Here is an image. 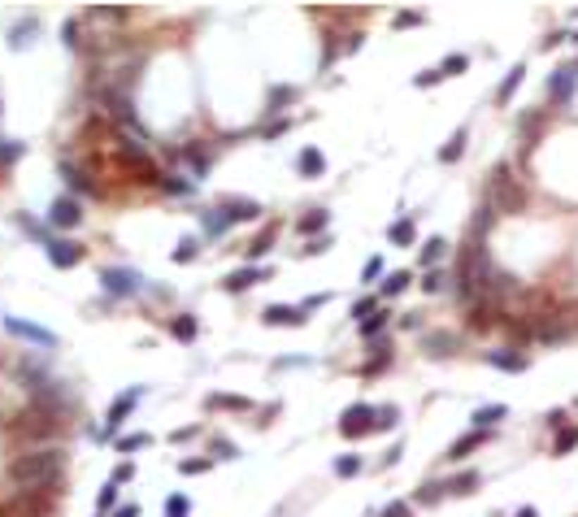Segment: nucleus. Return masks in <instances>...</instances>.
Here are the masks:
<instances>
[{
  "label": "nucleus",
  "instance_id": "1",
  "mask_svg": "<svg viewBox=\"0 0 578 517\" xmlns=\"http://www.w3.org/2000/svg\"><path fill=\"white\" fill-rule=\"evenodd\" d=\"M65 470V452L61 448H39V452H27L9 465V478L22 487V491H44L53 487Z\"/></svg>",
  "mask_w": 578,
  "mask_h": 517
},
{
  "label": "nucleus",
  "instance_id": "2",
  "mask_svg": "<svg viewBox=\"0 0 578 517\" xmlns=\"http://www.w3.org/2000/svg\"><path fill=\"white\" fill-rule=\"evenodd\" d=\"M13 430L22 435V439H48V435H57L61 430V413H53V409H27L22 418L13 422Z\"/></svg>",
  "mask_w": 578,
  "mask_h": 517
},
{
  "label": "nucleus",
  "instance_id": "3",
  "mask_svg": "<svg viewBox=\"0 0 578 517\" xmlns=\"http://www.w3.org/2000/svg\"><path fill=\"white\" fill-rule=\"evenodd\" d=\"M374 418H379V404H365V400L348 404V409L339 413V435H344V439H361V435L374 430Z\"/></svg>",
  "mask_w": 578,
  "mask_h": 517
},
{
  "label": "nucleus",
  "instance_id": "4",
  "mask_svg": "<svg viewBox=\"0 0 578 517\" xmlns=\"http://www.w3.org/2000/svg\"><path fill=\"white\" fill-rule=\"evenodd\" d=\"M522 204H526V192L509 178V170L500 166V170H496V183H491V209H496V213H500V209H505V213H517Z\"/></svg>",
  "mask_w": 578,
  "mask_h": 517
},
{
  "label": "nucleus",
  "instance_id": "5",
  "mask_svg": "<svg viewBox=\"0 0 578 517\" xmlns=\"http://www.w3.org/2000/svg\"><path fill=\"white\" fill-rule=\"evenodd\" d=\"M139 396H144V387H131V392H122V396L109 404V418H105V430H100V439H113V435L122 430V422L131 418V409L139 404Z\"/></svg>",
  "mask_w": 578,
  "mask_h": 517
},
{
  "label": "nucleus",
  "instance_id": "6",
  "mask_svg": "<svg viewBox=\"0 0 578 517\" xmlns=\"http://www.w3.org/2000/svg\"><path fill=\"white\" fill-rule=\"evenodd\" d=\"M100 282H105L109 296H139L144 292V278L135 270H122V266H109L105 274H100Z\"/></svg>",
  "mask_w": 578,
  "mask_h": 517
},
{
  "label": "nucleus",
  "instance_id": "7",
  "mask_svg": "<svg viewBox=\"0 0 578 517\" xmlns=\"http://www.w3.org/2000/svg\"><path fill=\"white\" fill-rule=\"evenodd\" d=\"M48 222H53L57 230H74L83 222V209H79V200L74 196H57L53 204H48Z\"/></svg>",
  "mask_w": 578,
  "mask_h": 517
},
{
  "label": "nucleus",
  "instance_id": "8",
  "mask_svg": "<svg viewBox=\"0 0 578 517\" xmlns=\"http://www.w3.org/2000/svg\"><path fill=\"white\" fill-rule=\"evenodd\" d=\"M270 278H274V270H270V266H244V270H235V274H226V278H222V287L239 296V292L257 287V282H270Z\"/></svg>",
  "mask_w": 578,
  "mask_h": 517
},
{
  "label": "nucleus",
  "instance_id": "9",
  "mask_svg": "<svg viewBox=\"0 0 578 517\" xmlns=\"http://www.w3.org/2000/svg\"><path fill=\"white\" fill-rule=\"evenodd\" d=\"M487 366L505 370V374H526L531 370V356H526L522 348H496V352H487Z\"/></svg>",
  "mask_w": 578,
  "mask_h": 517
},
{
  "label": "nucleus",
  "instance_id": "10",
  "mask_svg": "<svg viewBox=\"0 0 578 517\" xmlns=\"http://www.w3.org/2000/svg\"><path fill=\"white\" fill-rule=\"evenodd\" d=\"M574 83H578V61H570V66H561L557 74H552V79H548V96L557 100V105H570Z\"/></svg>",
  "mask_w": 578,
  "mask_h": 517
},
{
  "label": "nucleus",
  "instance_id": "11",
  "mask_svg": "<svg viewBox=\"0 0 578 517\" xmlns=\"http://www.w3.org/2000/svg\"><path fill=\"white\" fill-rule=\"evenodd\" d=\"M48 261H53L57 270H74L83 261V244L74 239H48Z\"/></svg>",
  "mask_w": 578,
  "mask_h": 517
},
{
  "label": "nucleus",
  "instance_id": "12",
  "mask_svg": "<svg viewBox=\"0 0 578 517\" xmlns=\"http://www.w3.org/2000/svg\"><path fill=\"white\" fill-rule=\"evenodd\" d=\"M5 330L18 335V340H31L39 348H57V335L53 330H44V326H31V322H22V318H5Z\"/></svg>",
  "mask_w": 578,
  "mask_h": 517
},
{
  "label": "nucleus",
  "instance_id": "13",
  "mask_svg": "<svg viewBox=\"0 0 578 517\" xmlns=\"http://www.w3.org/2000/svg\"><path fill=\"white\" fill-rule=\"evenodd\" d=\"M218 209L226 213V222H253V218H261V204L248 200V196H226Z\"/></svg>",
  "mask_w": 578,
  "mask_h": 517
},
{
  "label": "nucleus",
  "instance_id": "14",
  "mask_svg": "<svg viewBox=\"0 0 578 517\" xmlns=\"http://www.w3.org/2000/svg\"><path fill=\"white\" fill-rule=\"evenodd\" d=\"M261 318L270 326H305L309 322V313H305V309H296V304H270Z\"/></svg>",
  "mask_w": 578,
  "mask_h": 517
},
{
  "label": "nucleus",
  "instance_id": "15",
  "mask_svg": "<svg viewBox=\"0 0 578 517\" xmlns=\"http://www.w3.org/2000/svg\"><path fill=\"white\" fill-rule=\"evenodd\" d=\"M496 318H500V300H474V309H470V326L474 330L496 326Z\"/></svg>",
  "mask_w": 578,
  "mask_h": 517
},
{
  "label": "nucleus",
  "instance_id": "16",
  "mask_svg": "<svg viewBox=\"0 0 578 517\" xmlns=\"http://www.w3.org/2000/svg\"><path fill=\"white\" fill-rule=\"evenodd\" d=\"M387 239H391L396 248H409V244L417 239V222H413V218H400V222H391V226H387Z\"/></svg>",
  "mask_w": 578,
  "mask_h": 517
},
{
  "label": "nucleus",
  "instance_id": "17",
  "mask_svg": "<svg viewBox=\"0 0 578 517\" xmlns=\"http://www.w3.org/2000/svg\"><path fill=\"white\" fill-rule=\"evenodd\" d=\"M483 439H487V430H465V435L457 439V444H452V448H448V461H465V456H470L474 448H479V444H483Z\"/></svg>",
  "mask_w": 578,
  "mask_h": 517
},
{
  "label": "nucleus",
  "instance_id": "18",
  "mask_svg": "<svg viewBox=\"0 0 578 517\" xmlns=\"http://www.w3.org/2000/svg\"><path fill=\"white\" fill-rule=\"evenodd\" d=\"M326 222H331V213H326V209H309L305 218L296 222V230H300V235H309V239H318L322 230H326Z\"/></svg>",
  "mask_w": 578,
  "mask_h": 517
},
{
  "label": "nucleus",
  "instance_id": "19",
  "mask_svg": "<svg viewBox=\"0 0 578 517\" xmlns=\"http://www.w3.org/2000/svg\"><path fill=\"white\" fill-rule=\"evenodd\" d=\"M422 348L426 352H431V356H452V352H457V335H422Z\"/></svg>",
  "mask_w": 578,
  "mask_h": 517
},
{
  "label": "nucleus",
  "instance_id": "20",
  "mask_svg": "<svg viewBox=\"0 0 578 517\" xmlns=\"http://www.w3.org/2000/svg\"><path fill=\"white\" fill-rule=\"evenodd\" d=\"M505 413H509L505 404H483V409H474V418H470V422H474V430H491L500 418H505Z\"/></svg>",
  "mask_w": 578,
  "mask_h": 517
},
{
  "label": "nucleus",
  "instance_id": "21",
  "mask_svg": "<svg viewBox=\"0 0 578 517\" xmlns=\"http://www.w3.org/2000/svg\"><path fill=\"white\" fill-rule=\"evenodd\" d=\"M179 157H183V161H187V166L196 170V183H200V178L209 174V166H213V157H209V148H183Z\"/></svg>",
  "mask_w": 578,
  "mask_h": 517
},
{
  "label": "nucleus",
  "instance_id": "22",
  "mask_svg": "<svg viewBox=\"0 0 578 517\" xmlns=\"http://www.w3.org/2000/svg\"><path fill=\"white\" fill-rule=\"evenodd\" d=\"M465 135H470L465 126H457V131H452V139H448V144L439 148V161H444V166H452V161H461V152H465Z\"/></svg>",
  "mask_w": 578,
  "mask_h": 517
},
{
  "label": "nucleus",
  "instance_id": "23",
  "mask_svg": "<svg viewBox=\"0 0 578 517\" xmlns=\"http://www.w3.org/2000/svg\"><path fill=\"white\" fill-rule=\"evenodd\" d=\"M474 487H479V470H461V474H452L444 482L448 496H465V491H474Z\"/></svg>",
  "mask_w": 578,
  "mask_h": 517
},
{
  "label": "nucleus",
  "instance_id": "24",
  "mask_svg": "<svg viewBox=\"0 0 578 517\" xmlns=\"http://www.w3.org/2000/svg\"><path fill=\"white\" fill-rule=\"evenodd\" d=\"M300 174H305V178H322V170H326V157H322V152L318 148H305V152H300Z\"/></svg>",
  "mask_w": 578,
  "mask_h": 517
},
{
  "label": "nucleus",
  "instance_id": "25",
  "mask_svg": "<svg viewBox=\"0 0 578 517\" xmlns=\"http://www.w3.org/2000/svg\"><path fill=\"white\" fill-rule=\"evenodd\" d=\"M196 330H200V326H196V318H191V313H179V318L170 322V335H174L179 344H191V340H196Z\"/></svg>",
  "mask_w": 578,
  "mask_h": 517
},
{
  "label": "nucleus",
  "instance_id": "26",
  "mask_svg": "<svg viewBox=\"0 0 578 517\" xmlns=\"http://www.w3.org/2000/svg\"><path fill=\"white\" fill-rule=\"evenodd\" d=\"M274 230H279V226H265V230H261V235H257L253 244H248V261H253V266L261 261V256H265L270 248H274Z\"/></svg>",
  "mask_w": 578,
  "mask_h": 517
},
{
  "label": "nucleus",
  "instance_id": "27",
  "mask_svg": "<svg viewBox=\"0 0 578 517\" xmlns=\"http://www.w3.org/2000/svg\"><path fill=\"white\" fill-rule=\"evenodd\" d=\"M361 465H365V461H361L357 452H344V456L335 461V478H357V474H361Z\"/></svg>",
  "mask_w": 578,
  "mask_h": 517
},
{
  "label": "nucleus",
  "instance_id": "28",
  "mask_svg": "<svg viewBox=\"0 0 578 517\" xmlns=\"http://www.w3.org/2000/svg\"><path fill=\"white\" fill-rule=\"evenodd\" d=\"M61 174H65V183H70L74 192H96V187H92V178H87L83 170H74V161H61Z\"/></svg>",
  "mask_w": 578,
  "mask_h": 517
},
{
  "label": "nucleus",
  "instance_id": "29",
  "mask_svg": "<svg viewBox=\"0 0 578 517\" xmlns=\"http://www.w3.org/2000/svg\"><path fill=\"white\" fill-rule=\"evenodd\" d=\"M522 74H526V66H513V70L505 74V79H500V87H496V96H500V100H509V96H513V92L522 87Z\"/></svg>",
  "mask_w": 578,
  "mask_h": 517
},
{
  "label": "nucleus",
  "instance_id": "30",
  "mask_svg": "<svg viewBox=\"0 0 578 517\" xmlns=\"http://www.w3.org/2000/svg\"><path fill=\"white\" fill-rule=\"evenodd\" d=\"M157 183H161V192H170V196H187V192H196V183H187V178H179V174H161Z\"/></svg>",
  "mask_w": 578,
  "mask_h": 517
},
{
  "label": "nucleus",
  "instance_id": "31",
  "mask_svg": "<svg viewBox=\"0 0 578 517\" xmlns=\"http://www.w3.org/2000/svg\"><path fill=\"white\" fill-rule=\"evenodd\" d=\"M409 282H413V274H409V270H396V274H387V278H383V296H400V292L409 287Z\"/></svg>",
  "mask_w": 578,
  "mask_h": 517
},
{
  "label": "nucleus",
  "instance_id": "32",
  "mask_svg": "<svg viewBox=\"0 0 578 517\" xmlns=\"http://www.w3.org/2000/svg\"><path fill=\"white\" fill-rule=\"evenodd\" d=\"M196 252H200V239H196V235H183L179 248H174V261L187 266V261H196Z\"/></svg>",
  "mask_w": 578,
  "mask_h": 517
},
{
  "label": "nucleus",
  "instance_id": "33",
  "mask_svg": "<svg viewBox=\"0 0 578 517\" xmlns=\"http://www.w3.org/2000/svg\"><path fill=\"white\" fill-rule=\"evenodd\" d=\"M574 444H578V426H561L557 430V444H552V456H565Z\"/></svg>",
  "mask_w": 578,
  "mask_h": 517
},
{
  "label": "nucleus",
  "instance_id": "34",
  "mask_svg": "<svg viewBox=\"0 0 578 517\" xmlns=\"http://www.w3.org/2000/svg\"><path fill=\"white\" fill-rule=\"evenodd\" d=\"M200 222H205V230H209V235H222V230L231 226L222 209H205V213H200Z\"/></svg>",
  "mask_w": 578,
  "mask_h": 517
},
{
  "label": "nucleus",
  "instance_id": "35",
  "mask_svg": "<svg viewBox=\"0 0 578 517\" xmlns=\"http://www.w3.org/2000/svg\"><path fill=\"white\" fill-rule=\"evenodd\" d=\"M296 100V87H270V109L265 113H279L283 105H291Z\"/></svg>",
  "mask_w": 578,
  "mask_h": 517
},
{
  "label": "nucleus",
  "instance_id": "36",
  "mask_svg": "<svg viewBox=\"0 0 578 517\" xmlns=\"http://www.w3.org/2000/svg\"><path fill=\"white\" fill-rule=\"evenodd\" d=\"M444 248H448L444 239H426V244H422V266H426V270H435V261L444 256Z\"/></svg>",
  "mask_w": 578,
  "mask_h": 517
},
{
  "label": "nucleus",
  "instance_id": "37",
  "mask_svg": "<svg viewBox=\"0 0 578 517\" xmlns=\"http://www.w3.org/2000/svg\"><path fill=\"white\" fill-rule=\"evenodd\" d=\"M148 444H153L148 435H122V439H118V452L127 456V452H139V448H148Z\"/></svg>",
  "mask_w": 578,
  "mask_h": 517
},
{
  "label": "nucleus",
  "instance_id": "38",
  "mask_svg": "<svg viewBox=\"0 0 578 517\" xmlns=\"http://www.w3.org/2000/svg\"><path fill=\"white\" fill-rule=\"evenodd\" d=\"M374 517H413V504H405V500H387Z\"/></svg>",
  "mask_w": 578,
  "mask_h": 517
},
{
  "label": "nucleus",
  "instance_id": "39",
  "mask_svg": "<svg viewBox=\"0 0 578 517\" xmlns=\"http://www.w3.org/2000/svg\"><path fill=\"white\" fill-rule=\"evenodd\" d=\"M374 313H379V300H374V296H361V300L353 304V318H357V322H365V318H374Z\"/></svg>",
  "mask_w": 578,
  "mask_h": 517
},
{
  "label": "nucleus",
  "instance_id": "40",
  "mask_svg": "<svg viewBox=\"0 0 578 517\" xmlns=\"http://www.w3.org/2000/svg\"><path fill=\"white\" fill-rule=\"evenodd\" d=\"M396 418H400V413H396V404H379V418H374V430H391V426H396Z\"/></svg>",
  "mask_w": 578,
  "mask_h": 517
},
{
  "label": "nucleus",
  "instance_id": "41",
  "mask_svg": "<svg viewBox=\"0 0 578 517\" xmlns=\"http://www.w3.org/2000/svg\"><path fill=\"white\" fill-rule=\"evenodd\" d=\"M470 61H465V53H452V57H444V66H439V74L444 79H452V74H461Z\"/></svg>",
  "mask_w": 578,
  "mask_h": 517
},
{
  "label": "nucleus",
  "instance_id": "42",
  "mask_svg": "<svg viewBox=\"0 0 578 517\" xmlns=\"http://www.w3.org/2000/svg\"><path fill=\"white\" fill-rule=\"evenodd\" d=\"M209 452H213V461H235V456H239V448H235V444H226V439H213Z\"/></svg>",
  "mask_w": 578,
  "mask_h": 517
},
{
  "label": "nucleus",
  "instance_id": "43",
  "mask_svg": "<svg viewBox=\"0 0 578 517\" xmlns=\"http://www.w3.org/2000/svg\"><path fill=\"white\" fill-rule=\"evenodd\" d=\"M191 513V500L187 496H170L165 500V517H187Z\"/></svg>",
  "mask_w": 578,
  "mask_h": 517
},
{
  "label": "nucleus",
  "instance_id": "44",
  "mask_svg": "<svg viewBox=\"0 0 578 517\" xmlns=\"http://www.w3.org/2000/svg\"><path fill=\"white\" fill-rule=\"evenodd\" d=\"M379 278H383V256H370L365 270H361V282L370 287V282H379Z\"/></svg>",
  "mask_w": 578,
  "mask_h": 517
},
{
  "label": "nucleus",
  "instance_id": "45",
  "mask_svg": "<svg viewBox=\"0 0 578 517\" xmlns=\"http://www.w3.org/2000/svg\"><path fill=\"white\" fill-rule=\"evenodd\" d=\"M357 326H361V335H365V340H370V335L379 340V330L387 326V313H374V318H365V322H357Z\"/></svg>",
  "mask_w": 578,
  "mask_h": 517
},
{
  "label": "nucleus",
  "instance_id": "46",
  "mask_svg": "<svg viewBox=\"0 0 578 517\" xmlns=\"http://www.w3.org/2000/svg\"><path fill=\"white\" fill-rule=\"evenodd\" d=\"M444 496V482H422L417 487V504H431V500H439Z\"/></svg>",
  "mask_w": 578,
  "mask_h": 517
},
{
  "label": "nucleus",
  "instance_id": "47",
  "mask_svg": "<svg viewBox=\"0 0 578 517\" xmlns=\"http://www.w3.org/2000/svg\"><path fill=\"white\" fill-rule=\"evenodd\" d=\"M22 157V144H13V139H0V166H13Z\"/></svg>",
  "mask_w": 578,
  "mask_h": 517
},
{
  "label": "nucleus",
  "instance_id": "48",
  "mask_svg": "<svg viewBox=\"0 0 578 517\" xmlns=\"http://www.w3.org/2000/svg\"><path fill=\"white\" fill-rule=\"evenodd\" d=\"M131 478H135V461H122V465H113V478H109V482L122 487V482H131Z\"/></svg>",
  "mask_w": 578,
  "mask_h": 517
},
{
  "label": "nucleus",
  "instance_id": "49",
  "mask_svg": "<svg viewBox=\"0 0 578 517\" xmlns=\"http://www.w3.org/2000/svg\"><path fill=\"white\" fill-rule=\"evenodd\" d=\"M209 409H248L244 396H209Z\"/></svg>",
  "mask_w": 578,
  "mask_h": 517
},
{
  "label": "nucleus",
  "instance_id": "50",
  "mask_svg": "<svg viewBox=\"0 0 578 517\" xmlns=\"http://www.w3.org/2000/svg\"><path fill=\"white\" fill-rule=\"evenodd\" d=\"M209 465H213L209 456H196V461L187 456V461H179V470H183V474H205V470H209Z\"/></svg>",
  "mask_w": 578,
  "mask_h": 517
},
{
  "label": "nucleus",
  "instance_id": "51",
  "mask_svg": "<svg viewBox=\"0 0 578 517\" xmlns=\"http://www.w3.org/2000/svg\"><path fill=\"white\" fill-rule=\"evenodd\" d=\"M391 22H396V27H400V31H405V27H422V22H426V18H422V13H413V9H409V13H396V18H391Z\"/></svg>",
  "mask_w": 578,
  "mask_h": 517
},
{
  "label": "nucleus",
  "instance_id": "52",
  "mask_svg": "<svg viewBox=\"0 0 578 517\" xmlns=\"http://www.w3.org/2000/svg\"><path fill=\"white\" fill-rule=\"evenodd\" d=\"M439 79H444V74H439V66H435V70H422V74H417L413 83H417V87H435Z\"/></svg>",
  "mask_w": 578,
  "mask_h": 517
},
{
  "label": "nucleus",
  "instance_id": "53",
  "mask_svg": "<svg viewBox=\"0 0 578 517\" xmlns=\"http://www.w3.org/2000/svg\"><path fill=\"white\" fill-rule=\"evenodd\" d=\"M439 287H444V274H439V270H426V282H422V292H431V296H435Z\"/></svg>",
  "mask_w": 578,
  "mask_h": 517
},
{
  "label": "nucleus",
  "instance_id": "54",
  "mask_svg": "<svg viewBox=\"0 0 578 517\" xmlns=\"http://www.w3.org/2000/svg\"><path fill=\"white\" fill-rule=\"evenodd\" d=\"M113 504H118V487L109 482L105 491H100V513H105V509H113Z\"/></svg>",
  "mask_w": 578,
  "mask_h": 517
},
{
  "label": "nucleus",
  "instance_id": "55",
  "mask_svg": "<svg viewBox=\"0 0 578 517\" xmlns=\"http://www.w3.org/2000/svg\"><path fill=\"white\" fill-rule=\"evenodd\" d=\"M326 248H331V239L318 235V239H309V248H300V252H305V256H318V252H326Z\"/></svg>",
  "mask_w": 578,
  "mask_h": 517
},
{
  "label": "nucleus",
  "instance_id": "56",
  "mask_svg": "<svg viewBox=\"0 0 578 517\" xmlns=\"http://www.w3.org/2000/svg\"><path fill=\"white\" fill-rule=\"evenodd\" d=\"M548 426H552V430H561V426H565V413H561V409H552V413H548Z\"/></svg>",
  "mask_w": 578,
  "mask_h": 517
},
{
  "label": "nucleus",
  "instance_id": "57",
  "mask_svg": "<svg viewBox=\"0 0 578 517\" xmlns=\"http://www.w3.org/2000/svg\"><path fill=\"white\" fill-rule=\"evenodd\" d=\"M400 456H405V444H391V452H387V456H383V465H396V461H400Z\"/></svg>",
  "mask_w": 578,
  "mask_h": 517
},
{
  "label": "nucleus",
  "instance_id": "58",
  "mask_svg": "<svg viewBox=\"0 0 578 517\" xmlns=\"http://www.w3.org/2000/svg\"><path fill=\"white\" fill-rule=\"evenodd\" d=\"M113 517H139V504H122V509H113Z\"/></svg>",
  "mask_w": 578,
  "mask_h": 517
},
{
  "label": "nucleus",
  "instance_id": "59",
  "mask_svg": "<svg viewBox=\"0 0 578 517\" xmlns=\"http://www.w3.org/2000/svg\"><path fill=\"white\" fill-rule=\"evenodd\" d=\"M283 131H287V118H279V122H274L270 131H265V139H274V135H283Z\"/></svg>",
  "mask_w": 578,
  "mask_h": 517
},
{
  "label": "nucleus",
  "instance_id": "60",
  "mask_svg": "<svg viewBox=\"0 0 578 517\" xmlns=\"http://www.w3.org/2000/svg\"><path fill=\"white\" fill-rule=\"evenodd\" d=\"M513 517H539V513H535V509H531V504H522V509H517V513H513Z\"/></svg>",
  "mask_w": 578,
  "mask_h": 517
}]
</instances>
